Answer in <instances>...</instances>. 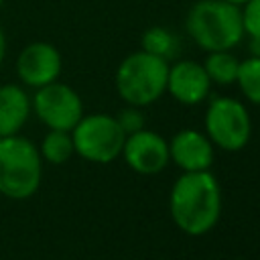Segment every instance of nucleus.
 I'll return each mask as SVG.
<instances>
[{
	"mask_svg": "<svg viewBox=\"0 0 260 260\" xmlns=\"http://www.w3.org/2000/svg\"><path fill=\"white\" fill-rule=\"evenodd\" d=\"M169 211L175 225L189 236L207 234L221 213V189L209 171L183 173L169 195Z\"/></svg>",
	"mask_w": 260,
	"mask_h": 260,
	"instance_id": "obj_1",
	"label": "nucleus"
},
{
	"mask_svg": "<svg viewBox=\"0 0 260 260\" xmlns=\"http://www.w3.org/2000/svg\"><path fill=\"white\" fill-rule=\"evenodd\" d=\"M187 35L207 53L230 51L244 39L242 8L223 0H199L185 18Z\"/></svg>",
	"mask_w": 260,
	"mask_h": 260,
	"instance_id": "obj_2",
	"label": "nucleus"
},
{
	"mask_svg": "<svg viewBox=\"0 0 260 260\" xmlns=\"http://www.w3.org/2000/svg\"><path fill=\"white\" fill-rule=\"evenodd\" d=\"M43 181V158L39 146L20 136L0 138V195L24 201L32 197Z\"/></svg>",
	"mask_w": 260,
	"mask_h": 260,
	"instance_id": "obj_3",
	"label": "nucleus"
},
{
	"mask_svg": "<svg viewBox=\"0 0 260 260\" xmlns=\"http://www.w3.org/2000/svg\"><path fill=\"white\" fill-rule=\"evenodd\" d=\"M169 63L146 51H134L126 55L114 75L118 95L128 106H150L167 91Z\"/></svg>",
	"mask_w": 260,
	"mask_h": 260,
	"instance_id": "obj_4",
	"label": "nucleus"
},
{
	"mask_svg": "<svg viewBox=\"0 0 260 260\" xmlns=\"http://www.w3.org/2000/svg\"><path fill=\"white\" fill-rule=\"evenodd\" d=\"M73 150L89 162H112L122 154L126 140L118 120L110 114H83L71 130Z\"/></svg>",
	"mask_w": 260,
	"mask_h": 260,
	"instance_id": "obj_5",
	"label": "nucleus"
},
{
	"mask_svg": "<svg viewBox=\"0 0 260 260\" xmlns=\"http://www.w3.org/2000/svg\"><path fill=\"white\" fill-rule=\"evenodd\" d=\"M205 132L211 144L230 152L242 150L252 134V120L246 106L236 98H213L205 112Z\"/></svg>",
	"mask_w": 260,
	"mask_h": 260,
	"instance_id": "obj_6",
	"label": "nucleus"
},
{
	"mask_svg": "<svg viewBox=\"0 0 260 260\" xmlns=\"http://www.w3.org/2000/svg\"><path fill=\"white\" fill-rule=\"evenodd\" d=\"M30 108L49 130L71 132L83 116V102L79 93L71 85L61 83L59 79L35 89V95L30 98Z\"/></svg>",
	"mask_w": 260,
	"mask_h": 260,
	"instance_id": "obj_7",
	"label": "nucleus"
},
{
	"mask_svg": "<svg viewBox=\"0 0 260 260\" xmlns=\"http://www.w3.org/2000/svg\"><path fill=\"white\" fill-rule=\"evenodd\" d=\"M63 57L49 41H32L16 57V75L24 87L39 89L59 79Z\"/></svg>",
	"mask_w": 260,
	"mask_h": 260,
	"instance_id": "obj_8",
	"label": "nucleus"
},
{
	"mask_svg": "<svg viewBox=\"0 0 260 260\" xmlns=\"http://www.w3.org/2000/svg\"><path fill=\"white\" fill-rule=\"evenodd\" d=\"M122 156L126 165L140 175H154L162 171L171 160L169 142L160 134L144 128L126 136L122 146Z\"/></svg>",
	"mask_w": 260,
	"mask_h": 260,
	"instance_id": "obj_9",
	"label": "nucleus"
},
{
	"mask_svg": "<svg viewBox=\"0 0 260 260\" xmlns=\"http://www.w3.org/2000/svg\"><path fill=\"white\" fill-rule=\"evenodd\" d=\"M211 89V79L205 73L203 63L181 59L173 65H169L167 73V91L185 106L201 104Z\"/></svg>",
	"mask_w": 260,
	"mask_h": 260,
	"instance_id": "obj_10",
	"label": "nucleus"
},
{
	"mask_svg": "<svg viewBox=\"0 0 260 260\" xmlns=\"http://www.w3.org/2000/svg\"><path fill=\"white\" fill-rule=\"evenodd\" d=\"M169 156L185 173L207 171L213 160V144L207 138V134L185 128L177 132L169 142Z\"/></svg>",
	"mask_w": 260,
	"mask_h": 260,
	"instance_id": "obj_11",
	"label": "nucleus"
},
{
	"mask_svg": "<svg viewBox=\"0 0 260 260\" xmlns=\"http://www.w3.org/2000/svg\"><path fill=\"white\" fill-rule=\"evenodd\" d=\"M30 112V95L26 93L24 85H0V138L20 134V130L28 122Z\"/></svg>",
	"mask_w": 260,
	"mask_h": 260,
	"instance_id": "obj_12",
	"label": "nucleus"
},
{
	"mask_svg": "<svg viewBox=\"0 0 260 260\" xmlns=\"http://www.w3.org/2000/svg\"><path fill=\"white\" fill-rule=\"evenodd\" d=\"M203 67H205V73L209 75L211 83L230 85V83H236L240 59L236 55H232L230 51H211V53H207Z\"/></svg>",
	"mask_w": 260,
	"mask_h": 260,
	"instance_id": "obj_13",
	"label": "nucleus"
},
{
	"mask_svg": "<svg viewBox=\"0 0 260 260\" xmlns=\"http://www.w3.org/2000/svg\"><path fill=\"white\" fill-rule=\"evenodd\" d=\"M41 158L51 162V165H63L67 162L75 150H73V138L71 132L65 130H49L39 146Z\"/></svg>",
	"mask_w": 260,
	"mask_h": 260,
	"instance_id": "obj_14",
	"label": "nucleus"
},
{
	"mask_svg": "<svg viewBox=\"0 0 260 260\" xmlns=\"http://www.w3.org/2000/svg\"><path fill=\"white\" fill-rule=\"evenodd\" d=\"M140 45H142V51L152 53L156 57H162L165 61L175 57L177 51H179V39L169 28L158 26V24H154V26H150L142 32Z\"/></svg>",
	"mask_w": 260,
	"mask_h": 260,
	"instance_id": "obj_15",
	"label": "nucleus"
},
{
	"mask_svg": "<svg viewBox=\"0 0 260 260\" xmlns=\"http://www.w3.org/2000/svg\"><path fill=\"white\" fill-rule=\"evenodd\" d=\"M236 83L248 102L260 106V57L250 55L248 59L240 61Z\"/></svg>",
	"mask_w": 260,
	"mask_h": 260,
	"instance_id": "obj_16",
	"label": "nucleus"
},
{
	"mask_svg": "<svg viewBox=\"0 0 260 260\" xmlns=\"http://www.w3.org/2000/svg\"><path fill=\"white\" fill-rule=\"evenodd\" d=\"M242 22L250 39H260V0H248L242 6Z\"/></svg>",
	"mask_w": 260,
	"mask_h": 260,
	"instance_id": "obj_17",
	"label": "nucleus"
},
{
	"mask_svg": "<svg viewBox=\"0 0 260 260\" xmlns=\"http://www.w3.org/2000/svg\"><path fill=\"white\" fill-rule=\"evenodd\" d=\"M116 120H118V124H120V128L124 130L126 136H128V134H134V132H138V130L144 128V114H142L140 108H136V106L124 108V110L116 116Z\"/></svg>",
	"mask_w": 260,
	"mask_h": 260,
	"instance_id": "obj_18",
	"label": "nucleus"
},
{
	"mask_svg": "<svg viewBox=\"0 0 260 260\" xmlns=\"http://www.w3.org/2000/svg\"><path fill=\"white\" fill-rule=\"evenodd\" d=\"M6 51H8V41H6V32H4V28L0 26V67H2L4 59H6Z\"/></svg>",
	"mask_w": 260,
	"mask_h": 260,
	"instance_id": "obj_19",
	"label": "nucleus"
},
{
	"mask_svg": "<svg viewBox=\"0 0 260 260\" xmlns=\"http://www.w3.org/2000/svg\"><path fill=\"white\" fill-rule=\"evenodd\" d=\"M250 55L260 57V39H250Z\"/></svg>",
	"mask_w": 260,
	"mask_h": 260,
	"instance_id": "obj_20",
	"label": "nucleus"
},
{
	"mask_svg": "<svg viewBox=\"0 0 260 260\" xmlns=\"http://www.w3.org/2000/svg\"><path fill=\"white\" fill-rule=\"evenodd\" d=\"M223 2H230V4H234V6H240V8H242L248 0H223Z\"/></svg>",
	"mask_w": 260,
	"mask_h": 260,
	"instance_id": "obj_21",
	"label": "nucleus"
},
{
	"mask_svg": "<svg viewBox=\"0 0 260 260\" xmlns=\"http://www.w3.org/2000/svg\"><path fill=\"white\" fill-rule=\"evenodd\" d=\"M2 4H4V0H0V8H2Z\"/></svg>",
	"mask_w": 260,
	"mask_h": 260,
	"instance_id": "obj_22",
	"label": "nucleus"
}]
</instances>
